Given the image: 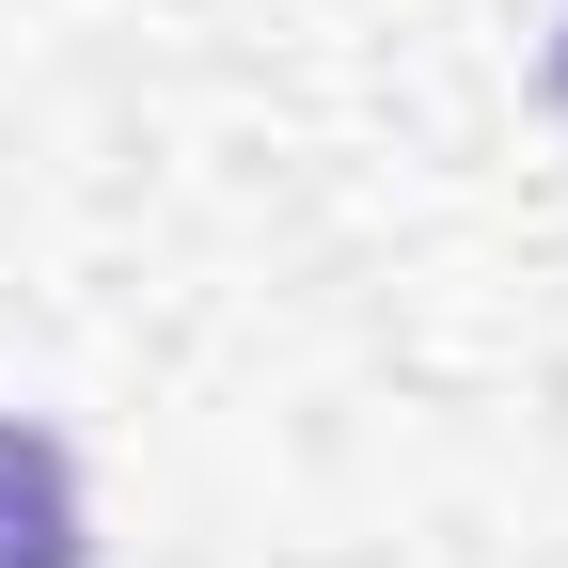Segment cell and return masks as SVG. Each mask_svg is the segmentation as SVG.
Here are the masks:
<instances>
[{"instance_id":"cell-1","label":"cell","mask_w":568,"mask_h":568,"mask_svg":"<svg viewBox=\"0 0 568 568\" xmlns=\"http://www.w3.org/2000/svg\"><path fill=\"white\" fill-rule=\"evenodd\" d=\"M80 552H95L80 537V458L0 410V568H80Z\"/></svg>"},{"instance_id":"cell-2","label":"cell","mask_w":568,"mask_h":568,"mask_svg":"<svg viewBox=\"0 0 568 568\" xmlns=\"http://www.w3.org/2000/svg\"><path fill=\"white\" fill-rule=\"evenodd\" d=\"M552 95H568V32H552Z\"/></svg>"}]
</instances>
